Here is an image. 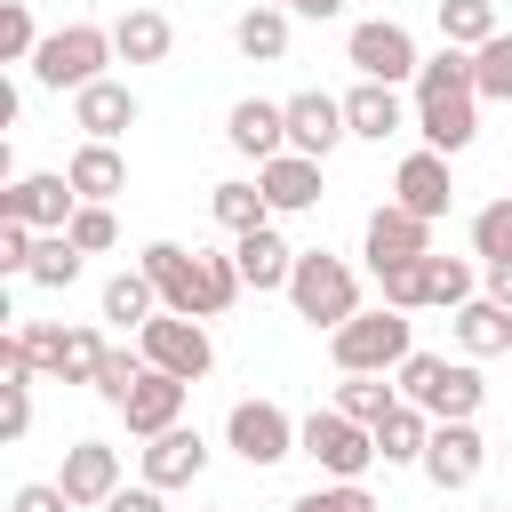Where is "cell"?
I'll return each instance as SVG.
<instances>
[{
	"label": "cell",
	"mask_w": 512,
	"mask_h": 512,
	"mask_svg": "<svg viewBox=\"0 0 512 512\" xmlns=\"http://www.w3.org/2000/svg\"><path fill=\"white\" fill-rule=\"evenodd\" d=\"M408 104H416V136L432 144V152H472V136H480V88H472V48H432L424 56V72L408 80Z\"/></svg>",
	"instance_id": "6da1fadb"
},
{
	"label": "cell",
	"mask_w": 512,
	"mask_h": 512,
	"mask_svg": "<svg viewBox=\"0 0 512 512\" xmlns=\"http://www.w3.org/2000/svg\"><path fill=\"white\" fill-rule=\"evenodd\" d=\"M392 384H400V400H416L432 424H448V416H480V400H488L480 368H472V360H448V352H408V360L392 368Z\"/></svg>",
	"instance_id": "7a4b0ae2"
},
{
	"label": "cell",
	"mask_w": 512,
	"mask_h": 512,
	"mask_svg": "<svg viewBox=\"0 0 512 512\" xmlns=\"http://www.w3.org/2000/svg\"><path fill=\"white\" fill-rule=\"evenodd\" d=\"M112 64H120V48H112V24H56L24 72H32L40 88H56V96H80V88H88V80H104Z\"/></svg>",
	"instance_id": "3957f363"
},
{
	"label": "cell",
	"mask_w": 512,
	"mask_h": 512,
	"mask_svg": "<svg viewBox=\"0 0 512 512\" xmlns=\"http://www.w3.org/2000/svg\"><path fill=\"white\" fill-rule=\"evenodd\" d=\"M280 296L296 304V320H312V328L336 336V328L360 312V272H352L344 256H328V248H296V272H288Z\"/></svg>",
	"instance_id": "277c9868"
},
{
	"label": "cell",
	"mask_w": 512,
	"mask_h": 512,
	"mask_svg": "<svg viewBox=\"0 0 512 512\" xmlns=\"http://www.w3.org/2000/svg\"><path fill=\"white\" fill-rule=\"evenodd\" d=\"M328 352H336V368H344V376H360V368H368V376H392V368L416 352V328H408V312H400V304H376V312L360 304V312L328 336Z\"/></svg>",
	"instance_id": "5b68a950"
},
{
	"label": "cell",
	"mask_w": 512,
	"mask_h": 512,
	"mask_svg": "<svg viewBox=\"0 0 512 512\" xmlns=\"http://www.w3.org/2000/svg\"><path fill=\"white\" fill-rule=\"evenodd\" d=\"M296 456H312L320 480H368V464H384V456H376V432H368L360 416H344L336 400L296 424Z\"/></svg>",
	"instance_id": "8992f818"
},
{
	"label": "cell",
	"mask_w": 512,
	"mask_h": 512,
	"mask_svg": "<svg viewBox=\"0 0 512 512\" xmlns=\"http://www.w3.org/2000/svg\"><path fill=\"white\" fill-rule=\"evenodd\" d=\"M344 64H352L360 80H392V88H408V80L424 72V48H416V32H408L400 16H360V24L344 32Z\"/></svg>",
	"instance_id": "52a82bcc"
},
{
	"label": "cell",
	"mask_w": 512,
	"mask_h": 512,
	"mask_svg": "<svg viewBox=\"0 0 512 512\" xmlns=\"http://www.w3.org/2000/svg\"><path fill=\"white\" fill-rule=\"evenodd\" d=\"M296 424L304 416H288L280 400H232V416H224V448L248 464V472H272V464H288L296 456Z\"/></svg>",
	"instance_id": "ba28073f"
},
{
	"label": "cell",
	"mask_w": 512,
	"mask_h": 512,
	"mask_svg": "<svg viewBox=\"0 0 512 512\" xmlns=\"http://www.w3.org/2000/svg\"><path fill=\"white\" fill-rule=\"evenodd\" d=\"M136 352H144L152 368L184 376V384H200V376L216 368V336H208V320H192V312H152V320L136 328Z\"/></svg>",
	"instance_id": "9c48e42d"
},
{
	"label": "cell",
	"mask_w": 512,
	"mask_h": 512,
	"mask_svg": "<svg viewBox=\"0 0 512 512\" xmlns=\"http://www.w3.org/2000/svg\"><path fill=\"white\" fill-rule=\"evenodd\" d=\"M136 264L152 272V288H160V312H192V320H216L200 248H176V240H144V256H136Z\"/></svg>",
	"instance_id": "30bf717a"
},
{
	"label": "cell",
	"mask_w": 512,
	"mask_h": 512,
	"mask_svg": "<svg viewBox=\"0 0 512 512\" xmlns=\"http://www.w3.org/2000/svg\"><path fill=\"white\" fill-rule=\"evenodd\" d=\"M0 216H16V224H32V232H64V224L80 216V192H72L64 168H32V176H8V184H0Z\"/></svg>",
	"instance_id": "8fae6325"
},
{
	"label": "cell",
	"mask_w": 512,
	"mask_h": 512,
	"mask_svg": "<svg viewBox=\"0 0 512 512\" xmlns=\"http://www.w3.org/2000/svg\"><path fill=\"white\" fill-rule=\"evenodd\" d=\"M440 496L448 488H472L480 472H488V440H480V416H448V424H432V448H424V464H416Z\"/></svg>",
	"instance_id": "7c38bea8"
},
{
	"label": "cell",
	"mask_w": 512,
	"mask_h": 512,
	"mask_svg": "<svg viewBox=\"0 0 512 512\" xmlns=\"http://www.w3.org/2000/svg\"><path fill=\"white\" fill-rule=\"evenodd\" d=\"M360 256H368V272H384V264H416V256H432V216H416V208H400V200H384V208L368 216V232H360Z\"/></svg>",
	"instance_id": "4fadbf2b"
},
{
	"label": "cell",
	"mask_w": 512,
	"mask_h": 512,
	"mask_svg": "<svg viewBox=\"0 0 512 512\" xmlns=\"http://www.w3.org/2000/svg\"><path fill=\"white\" fill-rule=\"evenodd\" d=\"M200 472H208V440H200V424H168V432H152L144 456H136V480H152V488H192Z\"/></svg>",
	"instance_id": "5bb4252c"
},
{
	"label": "cell",
	"mask_w": 512,
	"mask_h": 512,
	"mask_svg": "<svg viewBox=\"0 0 512 512\" xmlns=\"http://www.w3.org/2000/svg\"><path fill=\"white\" fill-rule=\"evenodd\" d=\"M56 488H64L80 512H104L112 488H120V448H112V440H72L64 464H56Z\"/></svg>",
	"instance_id": "9a60e30c"
},
{
	"label": "cell",
	"mask_w": 512,
	"mask_h": 512,
	"mask_svg": "<svg viewBox=\"0 0 512 512\" xmlns=\"http://www.w3.org/2000/svg\"><path fill=\"white\" fill-rule=\"evenodd\" d=\"M136 120H144V104H136V88H128V80H112V72H104V80H88V88L72 96V128H80V136H96V144H120Z\"/></svg>",
	"instance_id": "2e32d148"
},
{
	"label": "cell",
	"mask_w": 512,
	"mask_h": 512,
	"mask_svg": "<svg viewBox=\"0 0 512 512\" xmlns=\"http://www.w3.org/2000/svg\"><path fill=\"white\" fill-rule=\"evenodd\" d=\"M344 136H352V120H344V96H328V88H296V96H288V152H312V160H328Z\"/></svg>",
	"instance_id": "e0dca14e"
},
{
	"label": "cell",
	"mask_w": 512,
	"mask_h": 512,
	"mask_svg": "<svg viewBox=\"0 0 512 512\" xmlns=\"http://www.w3.org/2000/svg\"><path fill=\"white\" fill-rule=\"evenodd\" d=\"M184 400H192V384L144 360V376H136V392L120 400V424H128L136 440H152V432H168V424H184Z\"/></svg>",
	"instance_id": "ac0fdd59"
},
{
	"label": "cell",
	"mask_w": 512,
	"mask_h": 512,
	"mask_svg": "<svg viewBox=\"0 0 512 512\" xmlns=\"http://www.w3.org/2000/svg\"><path fill=\"white\" fill-rule=\"evenodd\" d=\"M344 120H352L360 144H384V136L416 128V104H408L392 80H352V88H344Z\"/></svg>",
	"instance_id": "d6986e66"
},
{
	"label": "cell",
	"mask_w": 512,
	"mask_h": 512,
	"mask_svg": "<svg viewBox=\"0 0 512 512\" xmlns=\"http://www.w3.org/2000/svg\"><path fill=\"white\" fill-rule=\"evenodd\" d=\"M224 144L240 152V160H272V152H288V104H272V96H240L232 112H224Z\"/></svg>",
	"instance_id": "ffe728a7"
},
{
	"label": "cell",
	"mask_w": 512,
	"mask_h": 512,
	"mask_svg": "<svg viewBox=\"0 0 512 512\" xmlns=\"http://www.w3.org/2000/svg\"><path fill=\"white\" fill-rule=\"evenodd\" d=\"M392 200L400 208H416V216H448V200H456V176H448V152H432V144H416L400 168H392Z\"/></svg>",
	"instance_id": "44dd1931"
},
{
	"label": "cell",
	"mask_w": 512,
	"mask_h": 512,
	"mask_svg": "<svg viewBox=\"0 0 512 512\" xmlns=\"http://www.w3.org/2000/svg\"><path fill=\"white\" fill-rule=\"evenodd\" d=\"M320 168H328V160H312V152H272V160L256 168L272 216H304V208H320Z\"/></svg>",
	"instance_id": "7402d4cb"
},
{
	"label": "cell",
	"mask_w": 512,
	"mask_h": 512,
	"mask_svg": "<svg viewBox=\"0 0 512 512\" xmlns=\"http://www.w3.org/2000/svg\"><path fill=\"white\" fill-rule=\"evenodd\" d=\"M232 256H240V280H248L256 296L288 288V272H296V248H288V232H280V224H256V232H240V240H232Z\"/></svg>",
	"instance_id": "603a6c76"
},
{
	"label": "cell",
	"mask_w": 512,
	"mask_h": 512,
	"mask_svg": "<svg viewBox=\"0 0 512 512\" xmlns=\"http://www.w3.org/2000/svg\"><path fill=\"white\" fill-rule=\"evenodd\" d=\"M448 320H456V352H464V360H496V352H512V304L472 296V304H456Z\"/></svg>",
	"instance_id": "cb8c5ba5"
},
{
	"label": "cell",
	"mask_w": 512,
	"mask_h": 512,
	"mask_svg": "<svg viewBox=\"0 0 512 512\" xmlns=\"http://www.w3.org/2000/svg\"><path fill=\"white\" fill-rule=\"evenodd\" d=\"M112 48H120V64H168V48H176V24L160 16V8H120L112 16Z\"/></svg>",
	"instance_id": "d4e9b609"
},
{
	"label": "cell",
	"mask_w": 512,
	"mask_h": 512,
	"mask_svg": "<svg viewBox=\"0 0 512 512\" xmlns=\"http://www.w3.org/2000/svg\"><path fill=\"white\" fill-rule=\"evenodd\" d=\"M64 176H72L80 200H120V192H128V160H120V144H96V136H80V152L64 160Z\"/></svg>",
	"instance_id": "484cf974"
},
{
	"label": "cell",
	"mask_w": 512,
	"mask_h": 512,
	"mask_svg": "<svg viewBox=\"0 0 512 512\" xmlns=\"http://www.w3.org/2000/svg\"><path fill=\"white\" fill-rule=\"evenodd\" d=\"M416 280H424V304H432V312H456V304L480 296V264H472V256H440V248H432V256L416 264Z\"/></svg>",
	"instance_id": "4316f807"
},
{
	"label": "cell",
	"mask_w": 512,
	"mask_h": 512,
	"mask_svg": "<svg viewBox=\"0 0 512 512\" xmlns=\"http://www.w3.org/2000/svg\"><path fill=\"white\" fill-rule=\"evenodd\" d=\"M96 312H104L112 328H144V320L160 312V288H152V272H144V264L112 272V280H104V296H96Z\"/></svg>",
	"instance_id": "83f0119b"
},
{
	"label": "cell",
	"mask_w": 512,
	"mask_h": 512,
	"mask_svg": "<svg viewBox=\"0 0 512 512\" xmlns=\"http://www.w3.org/2000/svg\"><path fill=\"white\" fill-rule=\"evenodd\" d=\"M208 208H216V224H224V232H232V240H240V232H256V224H280V216H272V200H264V184H256V176H224V184H216V192H208Z\"/></svg>",
	"instance_id": "f1b7e54d"
},
{
	"label": "cell",
	"mask_w": 512,
	"mask_h": 512,
	"mask_svg": "<svg viewBox=\"0 0 512 512\" xmlns=\"http://www.w3.org/2000/svg\"><path fill=\"white\" fill-rule=\"evenodd\" d=\"M232 48L248 56V64H280L288 56V8H272V0H256L240 24H232Z\"/></svg>",
	"instance_id": "f546056e"
},
{
	"label": "cell",
	"mask_w": 512,
	"mask_h": 512,
	"mask_svg": "<svg viewBox=\"0 0 512 512\" xmlns=\"http://www.w3.org/2000/svg\"><path fill=\"white\" fill-rule=\"evenodd\" d=\"M424 448H432V416H424L416 400H400V408L376 424V456H384V464H424Z\"/></svg>",
	"instance_id": "4dcf8cb0"
},
{
	"label": "cell",
	"mask_w": 512,
	"mask_h": 512,
	"mask_svg": "<svg viewBox=\"0 0 512 512\" xmlns=\"http://www.w3.org/2000/svg\"><path fill=\"white\" fill-rule=\"evenodd\" d=\"M80 272H88L80 240H72V232H40V248H32V272H24V280H32V288H48V296H64Z\"/></svg>",
	"instance_id": "1f68e13d"
},
{
	"label": "cell",
	"mask_w": 512,
	"mask_h": 512,
	"mask_svg": "<svg viewBox=\"0 0 512 512\" xmlns=\"http://www.w3.org/2000/svg\"><path fill=\"white\" fill-rule=\"evenodd\" d=\"M336 408H344V416H360V424L376 432V424H384V416L400 408V384H392V376H368V368H360V376H344V384H336Z\"/></svg>",
	"instance_id": "d6a6232c"
},
{
	"label": "cell",
	"mask_w": 512,
	"mask_h": 512,
	"mask_svg": "<svg viewBox=\"0 0 512 512\" xmlns=\"http://www.w3.org/2000/svg\"><path fill=\"white\" fill-rule=\"evenodd\" d=\"M504 24H496V0H440V40L448 48H480V40H496Z\"/></svg>",
	"instance_id": "836d02e7"
},
{
	"label": "cell",
	"mask_w": 512,
	"mask_h": 512,
	"mask_svg": "<svg viewBox=\"0 0 512 512\" xmlns=\"http://www.w3.org/2000/svg\"><path fill=\"white\" fill-rule=\"evenodd\" d=\"M472 88H480V104H512V32L472 48Z\"/></svg>",
	"instance_id": "e575fe53"
},
{
	"label": "cell",
	"mask_w": 512,
	"mask_h": 512,
	"mask_svg": "<svg viewBox=\"0 0 512 512\" xmlns=\"http://www.w3.org/2000/svg\"><path fill=\"white\" fill-rule=\"evenodd\" d=\"M464 240H472V256H480V264L512 256V192H496L488 208H472V232H464Z\"/></svg>",
	"instance_id": "d590c367"
},
{
	"label": "cell",
	"mask_w": 512,
	"mask_h": 512,
	"mask_svg": "<svg viewBox=\"0 0 512 512\" xmlns=\"http://www.w3.org/2000/svg\"><path fill=\"white\" fill-rule=\"evenodd\" d=\"M40 24H32V0H0V64H32L40 56Z\"/></svg>",
	"instance_id": "8d00e7d4"
},
{
	"label": "cell",
	"mask_w": 512,
	"mask_h": 512,
	"mask_svg": "<svg viewBox=\"0 0 512 512\" xmlns=\"http://www.w3.org/2000/svg\"><path fill=\"white\" fill-rule=\"evenodd\" d=\"M288 512H384V504H376L368 480H320V488H304Z\"/></svg>",
	"instance_id": "74e56055"
},
{
	"label": "cell",
	"mask_w": 512,
	"mask_h": 512,
	"mask_svg": "<svg viewBox=\"0 0 512 512\" xmlns=\"http://www.w3.org/2000/svg\"><path fill=\"white\" fill-rule=\"evenodd\" d=\"M64 232L80 240V256H112V248H120V216H112V200H80V216H72Z\"/></svg>",
	"instance_id": "f35d334b"
},
{
	"label": "cell",
	"mask_w": 512,
	"mask_h": 512,
	"mask_svg": "<svg viewBox=\"0 0 512 512\" xmlns=\"http://www.w3.org/2000/svg\"><path fill=\"white\" fill-rule=\"evenodd\" d=\"M104 328H64V368H56V384H96V368H104Z\"/></svg>",
	"instance_id": "ab89813d"
},
{
	"label": "cell",
	"mask_w": 512,
	"mask_h": 512,
	"mask_svg": "<svg viewBox=\"0 0 512 512\" xmlns=\"http://www.w3.org/2000/svg\"><path fill=\"white\" fill-rule=\"evenodd\" d=\"M136 376H144V352H120V344H112V352H104V368H96V384H88V392H96V400H104V408H120V400H128V392H136Z\"/></svg>",
	"instance_id": "60d3db41"
},
{
	"label": "cell",
	"mask_w": 512,
	"mask_h": 512,
	"mask_svg": "<svg viewBox=\"0 0 512 512\" xmlns=\"http://www.w3.org/2000/svg\"><path fill=\"white\" fill-rule=\"evenodd\" d=\"M32 384L40 376H0V440H24L32 432Z\"/></svg>",
	"instance_id": "b9f144b4"
},
{
	"label": "cell",
	"mask_w": 512,
	"mask_h": 512,
	"mask_svg": "<svg viewBox=\"0 0 512 512\" xmlns=\"http://www.w3.org/2000/svg\"><path fill=\"white\" fill-rule=\"evenodd\" d=\"M32 248H40V232H32V224H16V216H0V272H8V280H24V272H32Z\"/></svg>",
	"instance_id": "7bdbcfd3"
},
{
	"label": "cell",
	"mask_w": 512,
	"mask_h": 512,
	"mask_svg": "<svg viewBox=\"0 0 512 512\" xmlns=\"http://www.w3.org/2000/svg\"><path fill=\"white\" fill-rule=\"evenodd\" d=\"M416 264H424V256H416ZM416 264H384V272H376V296L400 304V312H424V280H416Z\"/></svg>",
	"instance_id": "ee69618b"
},
{
	"label": "cell",
	"mask_w": 512,
	"mask_h": 512,
	"mask_svg": "<svg viewBox=\"0 0 512 512\" xmlns=\"http://www.w3.org/2000/svg\"><path fill=\"white\" fill-rule=\"evenodd\" d=\"M16 336H24V352H32V368H40V376H56V368H64V328H56V320H24Z\"/></svg>",
	"instance_id": "f6af8a7d"
},
{
	"label": "cell",
	"mask_w": 512,
	"mask_h": 512,
	"mask_svg": "<svg viewBox=\"0 0 512 512\" xmlns=\"http://www.w3.org/2000/svg\"><path fill=\"white\" fill-rule=\"evenodd\" d=\"M8 512H80V504H72L56 480H24V488L8 496Z\"/></svg>",
	"instance_id": "bcb514c9"
},
{
	"label": "cell",
	"mask_w": 512,
	"mask_h": 512,
	"mask_svg": "<svg viewBox=\"0 0 512 512\" xmlns=\"http://www.w3.org/2000/svg\"><path fill=\"white\" fill-rule=\"evenodd\" d=\"M104 512H168V488H152V480H136V488H128V480H120Z\"/></svg>",
	"instance_id": "7dc6e473"
},
{
	"label": "cell",
	"mask_w": 512,
	"mask_h": 512,
	"mask_svg": "<svg viewBox=\"0 0 512 512\" xmlns=\"http://www.w3.org/2000/svg\"><path fill=\"white\" fill-rule=\"evenodd\" d=\"M480 296H496V304H512V256H496V264H480Z\"/></svg>",
	"instance_id": "c3c4849f"
},
{
	"label": "cell",
	"mask_w": 512,
	"mask_h": 512,
	"mask_svg": "<svg viewBox=\"0 0 512 512\" xmlns=\"http://www.w3.org/2000/svg\"><path fill=\"white\" fill-rule=\"evenodd\" d=\"M272 8H288V16H312V24H328V16H344V0H272Z\"/></svg>",
	"instance_id": "681fc988"
},
{
	"label": "cell",
	"mask_w": 512,
	"mask_h": 512,
	"mask_svg": "<svg viewBox=\"0 0 512 512\" xmlns=\"http://www.w3.org/2000/svg\"><path fill=\"white\" fill-rule=\"evenodd\" d=\"M480 512H512V504H480Z\"/></svg>",
	"instance_id": "f907efd6"
},
{
	"label": "cell",
	"mask_w": 512,
	"mask_h": 512,
	"mask_svg": "<svg viewBox=\"0 0 512 512\" xmlns=\"http://www.w3.org/2000/svg\"><path fill=\"white\" fill-rule=\"evenodd\" d=\"M208 512H232V504H208Z\"/></svg>",
	"instance_id": "816d5d0a"
}]
</instances>
